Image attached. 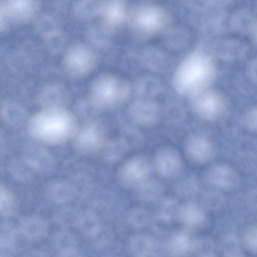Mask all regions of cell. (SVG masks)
Here are the masks:
<instances>
[{
  "label": "cell",
  "mask_w": 257,
  "mask_h": 257,
  "mask_svg": "<svg viewBox=\"0 0 257 257\" xmlns=\"http://www.w3.org/2000/svg\"><path fill=\"white\" fill-rule=\"evenodd\" d=\"M79 126L76 116L64 106H49L30 118L28 132L37 143L58 145L73 138Z\"/></svg>",
  "instance_id": "1"
},
{
  "label": "cell",
  "mask_w": 257,
  "mask_h": 257,
  "mask_svg": "<svg viewBox=\"0 0 257 257\" xmlns=\"http://www.w3.org/2000/svg\"><path fill=\"white\" fill-rule=\"evenodd\" d=\"M214 69L209 58L199 51L188 54L176 68L173 77L176 91L190 98L207 89Z\"/></svg>",
  "instance_id": "2"
},
{
  "label": "cell",
  "mask_w": 257,
  "mask_h": 257,
  "mask_svg": "<svg viewBox=\"0 0 257 257\" xmlns=\"http://www.w3.org/2000/svg\"><path fill=\"white\" fill-rule=\"evenodd\" d=\"M129 93V86L122 78L113 74H103L96 77L90 85V101L95 108L110 109L124 103Z\"/></svg>",
  "instance_id": "3"
},
{
  "label": "cell",
  "mask_w": 257,
  "mask_h": 257,
  "mask_svg": "<svg viewBox=\"0 0 257 257\" xmlns=\"http://www.w3.org/2000/svg\"><path fill=\"white\" fill-rule=\"evenodd\" d=\"M166 11L158 6L144 4L130 12L131 27L140 35L151 36L161 32L169 22Z\"/></svg>",
  "instance_id": "4"
},
{
  "label": "cell",
  "mask_w": 257,
  "mask_h": 257,
  "mask_svg": "<svg viewBox=\"0 0 257 257\" xmlns=\"http://www.w3.org/2000/svg\"><path fill=\"white\" fill-rule=\"evenodd\" d=\"M97 58L89 48L76 46L70 49L64 56L62 66L69 76L79 78L90 74L96 67Z\"/></svg>",
  "instance_id": "5"
},
{
  "label": "cell",
  "mask_w": 257,
  "mask_h": 257,
  "mask_svg": "<svg viewBox=\"0 0 257 257\" xmlns=\"http://www.w3.org/2000/svg\"><path fill=\"white\" fill-rule=\"evenodd\" d=\"M104 137L102 124L96 119H89L79 125L73 138L74 146L80 153H91L102 146Z\"/></svg>",
  "instance_id": "6"
},
{
  "label": "cell",
  "mask_w": 257,
  "mask_h": 257,
  "mask_svg": "<svg viewBox=\"0 0 257 257\" xmlns=\"http://www.w3.org/2000/svg\"><path fill=\"white\" fill-rule=\"evenodd\" d=\"M191 98L192 110L201 118L213 120L222 112V98L214 91L206 89Z\"/></svg>",
  "instance_id": "7"
},
{
  "label": "cell",
  "mask_w": 257,
  "mask_h": 257,
  "mask_svg": "<svg viewBox=\"0 0 257 257\" xmlns=\"http://www.w3.org/2000/svg\"><path fill=\"white\" fill-rule=\"evenodd\" d=\"M150 171V164L146 158L135 157L128 160L120 169L119 180L126 187H137L148 179Z\"/></svg>",
  "instance_id": "8"
},
{
  "label": "cell",
  "mask_w": 257,
  "mask_h": 257,
  "mask_svg": "<svg viewBox=\"0 0 257 257\" xmlns=\"http://www.w3.org/2000/svg\"><path fill=\"white\" fill-rule=\"evenodd\" d=\"M129 114L137 123L150 126L158 122L161 116V109L155 101L149 99H141L131 105Z\"/></svg>",
  "instance_id": "9"
},
{
  "label": "cell",
  "mask_w": 257,
  "mask_h": 257,
  "mask_svg": "<svg viewBox=\"0 0 257 257\" xmlns=\"http://www.w3.org/2000/svg\"><path fill=\"white\" fill-rule=\"evenodd\" d=\"M185 150L187 156L197 163H205L213 158L214 150L210 141L199 135L190 137L186 143Z\"/></svg>",
  "instance_id": "10"
},
{
  "label": "cell",
  "mask_w": 257,
  "mask_h": 257,
  "mask_svg": "<svg viewBox=\"0 0 257 257\" xmlns=\"http://www.w3.org/2000/svg\"><path fill=\"white\" fill-rule=\"evenodd\" d=\"M129 14L125 1L109 0L104 8V23L108 28L117 30L128 21Z\"/></svg>",
  "instance_id": "11"
},
{
  "label": "cell",
  "mask_w": 257,
  "mask_h": 257,
  "mask_svg": "<svg viewBox=\"0 0 257 257\" xmlns=\"http://www.w3.org/2000/svg\"><path fill=\"white\" fill-rule=\"evenodd\" d=\"M155 165L158 172L166 178L175 176L179 171L181 161L178 154L173 149H163L157 154Z\"/></svg>",
  "instance_id": "12"
},
{
  "label": "cell",
  "mask_w": 257,
  "mask_h": 257,
  "mask_svg": "<svg viewBox=\"0 0 257 257\" xmlns=\"http://www.w3.org/2000/svg\"><path fill=\"white\" fill-rule=\"evenodd\" d=\"M207 179L211 185L224 190L232 189L238 181L234 171L224 165H217L211 167L207 173Z\"/></svg>",
  "instance_id": "13"
},
{
  "label": "cell",
  "mask_w": 257,
  "mask_h": 257,
  "mask_svg": "<svg viewBox=\"0 0 257 257\" xmlns=\"http://www.w3.org/2000/svg\"><path fill=\"white\" fill-rule=\"evenodd\" d=\"M195 243V241L189 233L179 231L169 238L167 243V249L171 256H184L193 251Z\"/></svg>",
  "instance_id": "14"
},
{
  "label": "cell",
  "mask_w": 257,
  "mask_h": 257,
  "mask_svg": "<svg viewBox=\"0 0 257 257\" xmlns=\"http://www.w3.org/2000/svg\"><path fill=\"white\" fill-rule=\"evenodd\" d=\"M177 216L184 225L191 229L201 227L206 219L203 210L193 203H188L180 207Z\"/></svg>",
  "instance_id": "15"
},
{
  "label": "cell",
  "mask_w": 257,
  "mask_h": 257,
  "mask_svg": "<svg viewBox=\"0 0 257 257\" xmlns=\"http://www.w3.org/2000/svg\"><path fill=\"white\" fill-rule=\"evenodd\" d=\"M66 99L64 89L57 85H49L40 91L38 102L43 107L49 106H64Z\"/></svg>",
  "instance_id": "16"
},
{
  "label": "cell",
  "mask_w": 257,
  "mask_h": 257,
  "mask_svg": "<svg viewBox=\"0 0 257 257\" xmlns=\"http://www.w3.org/2000/svg\"><path fill=\"white\" fill-rule=\"evenodd\" d=\"M155 249L154 240L146 235H137L132 237L129 243L131 254L135 256H149Z\"/></svg>",
  "instance_id": "17"
},
{
  "label": "cell",
  "mask_w": 257,
  "mask_h": 257,
  "mask_svg": "<svg viewBox=\"0 0 257 257\" xmlns=\"http://www.w3.org/2000/svg\"><path fill=\"white\" fill-rule=\"evenodd\" d=\"M136 188V195L138 199L147 202L157 200L162 195L163 190L160 183L148 179Z\"/></svg>",
  "instance_id": "18"
},
{
  "label": "cell",
  "mask_w": 257,
  "mask_h": 257,
  "mask_svg": "<svg viewBox=\"0 0 257 257\" xmlns=\"http://www.w3.org/2000/svg\"><path fill=\"white\" fill-rule=\"evenodd\" d=\"M157 208V217L159 221L168 223L175 215H178L179 207L176 202L172 199H166L159 204Z\"/></svg>",
  "instance_id": "19"
},
{
  "label": "cell",
  "mask_w": 257,
  "mask_h": 257,
  "mask_svg": "<svg viewBox=\"0 0 257 257\" xmlns=\"http://www.w3.org/2000/svg\"><path fill=\"white\" fill-rule=\"evenodd\" d=\"M128 221L134 227H143L149 221V213L142 209H135L129 213Z\"/></svg>",
  "instance_id": "20"
},
{
  "label": "cell",
  "mask_w": 257,
  "mask_h": 257,
  "mask_svg": "<svg viewBox=\"0 0 257 257\" xmlns=\"http://www.w3.org/2000/svg\"><path fill=\"white\" fill-rule=\"evenodd\" d=\"M246 247L251 252L257 254V225L248 227L243 235Z\"/></svg>",
  "instance_id": "21"
},
{
  "label": "cell",
  "mask_w": 257,
  "mask_h": 257,
  "mask_svg": "<svg viewBox=\"0 0 257 257\" xmlns=\"http://www.w3.org/2000/svg\"><path fill=\"white\" fill-rule=\"evenodd\" d=\"M1 212L4 214L9 213L13 207L14 199L11 194L5 187L1 186Z\"/></svg>",
  "instance_id": "22"
}]
</instances>
